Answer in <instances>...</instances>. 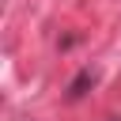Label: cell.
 I'll return each instance as SVG.
<instances>
[{
  "label": "cell",
  "instance_id": "obj_2",
  "mask_svg": "<svg viewBox=\"0 0 121 121\" xmlns=\"http://www.w3.org/2000/svg\"><path fill=\"white\" fill-rule=\"evenodd\" d=\"M106 121H121V117H106Z\"/></svg>",
  "mask_w": 121,
  "mask_h": 121
},
{
  "label": "cell",
  "instance_id": "obj_1",
  "mask_svg": "<svg viewBox=\"0 0 121 121\" xmlns=\"http://www.w3.org/2000/svg\"><path fill=\"white\" fill-rule=\"evenodd\" d=\"M98 76H102V72H98L95 64H83V68H79V72L68 79V87H64V98H68V102H79V98H87V91L98 83Z\"/></svg>",
  "mask_w": 121,
  "mask_h": 121
}]
</instances>
